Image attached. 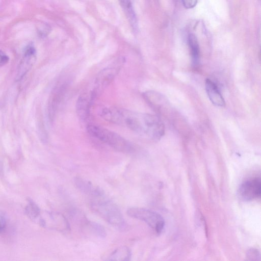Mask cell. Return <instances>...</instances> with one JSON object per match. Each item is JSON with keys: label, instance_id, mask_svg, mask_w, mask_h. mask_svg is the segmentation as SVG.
<instances>
[{"label": "cell", "instance_id": "cell-1", "mask_svg": "<svg viewBox=\"0 0 261 261\" xmlns=\"http://www.w3.org/2000/svg\"><path fill=\"white\" fill-rule=\"evenodd\" d=\"M100 116L108 121L125 126L140 136L152 140H159L165 133L164 124L156 115L111 107L103 108Z\"/></svg>", "mask_w": 261, "mask_h": 261}, {"label": "cell", "instance_id": "cell-2", "mask_svg": "<svg viewBox=\"0 0 261 261\" xmlns=\"http://www.w3.org/2000/svg\"><path fill=\"white\" fill-rule=\"evenodd\" d=\"M92 200L91 206L93 211L110 224L119 230L126 228L121 211L115 203L106 197L104 193L92 197Z\"/></svg>", "mask_w": 261, "mask_h": 261}, {"label": "cell", "instance_id": "cell-3", "mask_svg": "<svg viewBox=\"0 0 261 261\" xmlns=\"http://www.w3.org/2000/svg\"><path fill=\"white\" fill-rule=\"evenodd\" d=\"M88 133L114 149L124 153H130L134 148L130 142L118 134L107 128L89 125L87 127Z\"/></svg>", "mask_w": 261, "mask_h": 261}, {"label": "cell", "instance_id": "cell-4", "mask_svg": "<svg viewBox=\"0 0 261 261\" xmlns=\"http://www.w3.org/2000/svg\"><path fill=\"white\" fill-rule=\"evenodd\" d=\"M126 213L130 217L146 223L157 233L162 232L164 228L165 221L156 212L144 208L133 207L128 208Z\"/></svg>", "mask_w": 261, "mask_h": 261}, {"label": "cell", "instance_id": "cell-5", "mask_svg": "<svg viewBox=\"0 0 261 261\" xmlns=\"http://www.w3.org/2000/svg\"><path fill=\"white\" fill-rule=\"evenodd\" d=\"M123 63L124 60L120 59L98 73L95 79V87L92 89L96 96L113 81Z\"/></svg>", "mask_w": 261, "mask_h": 261}, {"label": "cell", "instance_id": "cell-6", "mask_svg": "<svg viewBox=\"0 0 261 261\" xmlns=\"http://www.w3.org/2000/svg\"><path fill=\"white\" fill-rule=\"evenodd\" d=\"M261 195L260 177H253L243 181L238 189V196L243 201H249L259 198Z\"/></svg>", "mask_w": 261, "mask_h": 261}, {"label": "cell", "instance_id": "cell-7", "mask_svg": "<svg viewBox=\"0 0 261 261\" xmlns=\"http://www.w3.org/2000/svg\"><path fill=\"white\" fill-rule=\"evenodd\" d=\"M47 217L40 220V224L43 227H49L62 232L70 230L69 224L66 218L59 213H48Z\"/></svg>", "mask_w": 261, "mask_h": 261}, {"label": "cell", "instance_id": "cell-8", "mask_svg": "<svg viewBox=\"0 0 261 261\" xmlns=\"http://www.w3.org/2000/svg\"><path fill=\"white\" fill-rule=\"evenodd\" d=\"M93 90L83 92L79 96L76 103V110L78 116L83 120L88 117L91 105L96 97Z\"/></svg>", "mask_w": 261, "mask_h": 261}, {"label": "cell", "instance_id": "cell-9", "mask_svg": "<svg viewBox=\"0 0 261 261\" xmlns=\"http://www.w3.org/2000/svg\"><path fill=\"white\" fill-rule=\"evenodd\" d=\"M36 60V50L32 45H28L24 49L23 57L18 67L16 80H20L32 67Z\"/></svg>", "mask_w": 261, "mask_h": 261}, {"label": "cell", "instance_id": "cell-10", "mask_svg": "<svg viewBox=\"0 0 261 261\" xmlns=\"http://www.w3.org/2000/svg\"><path fill=\"white\" fill-rule=\"evenodd\" d=\"M68 84L69 83L67 81L60 83L57 85L52 92L48 104L49 116L51 119L55 116L58 106L68 87Z\"/></svg>", "mask_w": 261, "mask_h": 261}, {"label": "cell", "instance_id": "cell-11", "mask_svg": "<svg viewBox=\"0 0 261 261\" xmlns=\"http://www.w3.org/2000/svg\"><path fill=\"white\" fill-rule=\"evenodd\" d=\"M205 90L207 96L214 105L218 107L224 106L225 103L217 85L212 80L207 79L205 81Z\"/></svg>", "mask_w": 261, "mask_h": 261}, {"label": "cell", "instance_id": "cell-12", "mask_svg": "<svg viewBox=\"0 0 261 261\" xmlns=\"http://www.w3.org/2000/svg\"><path fill=\"white\" fill-rule=\"evenodd\" d=\"M188 44L190 50L192 66L194 68L198 67L199 64L200 49L198 39L193 34L188 36Z\"/></svg>", "mask_w": 261, "mask_h": 261}, {"label": "cell", "instance_id": "cell-13", "mask_svg": "<svg viewBox=\"0 0 261 261\" xmlns=\"http://www.w3.org/2000/svg\"><path fill=\"white\" fill-rule=\"evenodd\" d=\"M74 183L78 189L85 194L93 196L99 191L98 188L94 187L89 181L84 179L80 177H76Z\"/></svg>", "mask_w": 261, "mask_h": 261}, {"label": "cell", "instance_id": "cell-14", "mask_svg": "<svg viewBox=\"0 0 261 261\" xmlns=\"http://www.w3.org/2000/svg\"><path fill=\"white\" fill-rule=\"evenodd\" d=\"M119 1L132 28L136 29L137 19L131 0H119Z\"/></svg>", "mask_w": 261, "mask_h": 261}, {"label": "cell", "instance_id": "cell-15", "mask_svg": "<svg viewBox=\"0 0 261 261\" xmlns=\"http://www.w3.org/2000/svg\"><path fill=\"white\" fill-rule=\"evenodd\" d=\"M131 252L129 249L125 246L120 247L116 249L109 256L108 260L126 261L130 260Z\"/></svg>", "mask_w": 261, "mask_h": 261}, {"label": "cell", "instance_id": "cell-16", "mask_svg": "<svg viewBox=\"0 0 261 261\" xmlns=\"http://www.w3.org/2000/svg\"><path fill=\"white\" fill-rule=\"evenodd\" d=\"M27 216L32 220H36L40 214V210L38 205L32 200H29L25 208Z\"/></svg>", "mask_w": 261, "mask_h": 261}, {"label": "cell", "instance_id": "cell-17", "mask_svg": "<svg viewBox=\"0 0 261 261\" xmlns=\"http://www.w3.org/2000/svg\"><path fill=\"white\" fill-rule=\"evenodd\" d=\"M87 225L92 233L97 236L100 238H105L106 236V231L100 224L89 221Z\"/></svg>", "mask_w": 261, "mask_h": 261}, {"label": "cell", "instance_id": "cell-18", "mask_svg": "<svg viewBox=\"0 0 261 261\" xmlns=\"http://www.w3.org/2000/svg\"><path fill=\"white\" fill-rule=\"evenodd\" d=\"M246 257L251 260H260L259 252L256 249H250L247 252Z\"/></svg>", "mask_w": 261, "mask_h": 261}, {"label": "cell", "instance_id": "cell-19", "mask_svg": "<svg viewBox=\"0 0 261 261\" xmlns=\"http://www.w3.org/2000/svg\"><path fill=\"white\" fill-rule=\"evenodd\" d=\"M198 0H181L184 7L186 9H192L196 6Z\"/></svg>", "mask_w": 261, "mask_h": 261}, {"label": "cell", "instance_id": "cell-20", "mask_svg": "<svg viewBox=\"0 0 261 261\" xmlns=\"http://www.w3.org/2000/svg\"><path fill=\"white\" fill-rule=\"evenodd\" d=\"M9 60V57L2 50H0V66L7 64Z\"/></svg>", "mask_w": 261, "mask_h": 261}, {"label": "cell", "instance_id": "cell-21", "mask_svg": "<svg viewBox=\"0 0 261 261\" xmlns=\"http://www.w3.org/2000/svg\"><path fill=\"white\" fill-rule=\"evenodd\" d=\"M6 225V219L3 215L0 214V232L2 231Z\"/></svg>", "mask_w": 261, "mask_h": 261}]
</instances>
